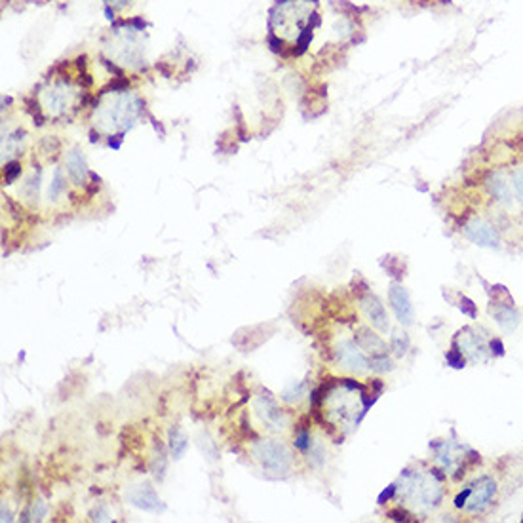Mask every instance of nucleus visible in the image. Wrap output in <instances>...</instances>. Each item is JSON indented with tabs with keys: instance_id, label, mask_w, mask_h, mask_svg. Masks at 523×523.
I'll return each mask as SVG.
<instances>
[{
	"instance_id": "4",
	"label": "nucleus",
	"mask_w": 523,
	"mask_h": 523,
	"mask_svg": "<svg viewBox=\"0 0 523 523\" xmlns=\"http://www.w3.org/2000/svg\"><path fill=\"white\" fill-rule=\"evenodd\" d=\"M335 358L342 370L362 375L370 370V360L365 358L364 348L360 347L358 342L350 341V339H341L335 345Z\"/></svg>"
},
{
	"instance_id": "13",
	"label": "nucleus",
	"mask_w": 523,
	"mask_h": 523,
	"mask_svg": "<svg viewBox=\"0 0 523 523\" xmlns=\"http://www.w3.org/2000/svg\"><path fill=\"white\" fill-rule=\"evenodd\" d=\"M73 91H68V88L65 86H56L54 90H50V93L46 96V108L50 111L51 114H59L63 111H67L73 103Z\"/></svg>"
},
{
	"instance_id": "8",
	"label": "nucleus",
	"mask_w": 523,
	"mask_h": 523,
	"mask_svg": "<svg viewBox=\"0 0 523 523\" xmlns=\"http://www.w3.org/2000/svg\"><path fill=\"white\" fill-rule=\"evenodd\" d=\"M360 307H362V313H364V316L367 318V322H370L377 331L387 333V331L390 330V320H388L387 308H385V305H382L375 295L365 293V295L360 299Z\"/></svg>"
},
{
	"instance_id": "15",
	"label": "nucleus",
	"mask_w": 523,
	"mask_h": 523,
	"mask_svg": "<svg viewBox=\"0 0 523 523\" xmlns=\"http://www.w3.org/2000/svg\"><path fill=\"white\" fill-rule=\"evenodd\" d=\"M188 447V440L187 436L183 434V430L179 427H173L170 432V450L173 459H181L185 455V451Z\"/></svg>"
},
{
	"instance_id": "16",
	"label": "nucleus",
	"mask_w": 523,
	"mask_h": 523,
	"mask_svg": "<svg viewBox=\"0 0 523 523\" xmlns=\"http://www.w3.org/2000/svg\"><path fill=\"white\" fill-rule=\"evenodd\" d=\"M65 188H67V177L63 176L61 168H57L54 171V177H51L50 188H48V200L50 202H57L63 196V193H65Z\"/></svg>"
},
{
	"instance_id": "10",
	"label": "nucleus",
	"mask_w": 523,
	"mask_h": 523,
	"mask_svg": "<svg viewBox=\"0 0 523 523\" xmlns=\"http://www.w3.org/2000/svg\"><path fill=\"white\" fill-rule=\"evenodd\" d=\"M491 314H493V318L497 320V324L501 325L504 331H508V333H512V331L518 327L519 316L518 313L514 310V307L510 303L495 299V301L491 303Z\"/></svg>"
},
{
	"instance_id": "23",
	"label": "nucleus",
	"mask_w": 523,
	"mask_h": 523,
	"mask_svg": "<svg viewBox=\"0 0 523 523\" xmlns=\"http://www.w3.org/2000/svg\"><path fill=\"white\" fill-rule=\"evenodd\" d=\"M103 2H105L108 10H120V8H126L133 0H103Z\"/></svg>"
},
{
	"instance_id": "14",
	"label": "nucleus",
	"mask_w": 523,
	"mask_h": 523,
	"mask_svg": "<svg viewBox=\"0 0 523 523\" xmlns=\"http://www.w3.org/2000/svg\"><path fill=\"white\" fill-rule=\"evenodd\" d=\"M356 341H358V345L364 348V350L371 352V356H373V354L387 352V345H385V341H382L377 333H373L370 327H360L358 335H356Z\"/></svg>"
},
{
	"instance_id": "3",
	"label": "nucleus",
	"mask_w": 523,
	"mask_h": 523,
	"mask_svg": "<svg viewBox=\"0 0 523 523\" xmlns=\"http://www.w3.org/2000/svg\"><path fill=\"white\" fill-rule=\"evenodd\" d=\"M253 457H255L263 470L274 476H284L293 467V455L291 451L280 442L263 440L253 445Z\"/></svg>"
},
{
	"instance_id": "12",
	"label": "nucleus",
	"mask_w": 523,
	"mask_h": 523,
	"mask_svg": "<svg viewBox=\"0 0 523 523\" xmlns=\"http://www.w3.org/2000/svg\"><path fill=\"white\" fill-rule=\"evenodd\" d=\"M65 166H67V176L68 179L73 181V185H76V187L86 185L88 168H86V160L80 151H71V153L67 154Z\"/></svg>"
},
{
	"instance_id": "18",
	"label": "nucleus",
	"mask_w": 523,
	"mask_h": 523,
	"mask_svg": "<svg viewBox=\"0 0 523 523\" xmlns=\"http://www.w3.org/2000/svg\"><path fill=\"white\" fill-rule=\"evenodd\" d=\"M510 181H512V188L516 198L522 202L523 205V164L516 166L512 171H510Z\"/></svg>"
},
{
	"instance_id": "1",
	"label": "nucleus",
	"mask_w": 523,
	"mask_h": 523,
	"mask_svg": "<svg viewBox=\"0 0 523 523\" xmlns=\"http://www.w3.org/2000/svg\"><path fill=\"white\" fill-rule=\"evenodd\" d=\"M404 495L405 499L419 507L421 510H434L442 504L444 499V482L436 470H427L425 474L407 472L404 474Z\"/></svg>"
},
{
	"instance_id": "22",
	"label": "nucleus",
	"mask_w": 523,
	"mask_h": 523,
	"mask_svg": "<svg viewBox=\"0 0 523 523\" xmlns=\"http://www.w3.org/2000/svg\"><path fill=\"white\" fill-rule=\"evenodd\" d=\"M295 445H297V447H299V450H301V451H307L308 447H310V434H308L307 430H303L301 434H297Z\"/></svg>"
},
{
	"instance_id": "5",
	"label": "nucleus",
	"mask_w": 523,
	"mask_h": 523,
	"mask_svg": "<svg viewBox=\"0 0 523 523\" xmlns=\"http://www.w3.org/2000/svg\"><path fill=\"white\" fill-rule=\"evenodd\" d=\"M485 188L491 194V198L495 200L497 204L512 205L516 202V194H514L512 181H510V173L501 168L489 171V176L485 177Z\"/></svg>"
},
{
	"instance_id": "9",
	"label": "nucleus",
	"mask_w": 523,
	"mask_h": 523,
	"mask_svg": "<svg viewBox=\"0 0 523 523\" xmlns=\"http://www.w3.org/2000/svg\"><path fill=\"white\" fill-rule=\"evenodd\" d=\"M255 411L257 415L261 417V421L267 425L268 428H273V430H282V428L288 427V415H285L284 411L280 410L276 402L267 396H261V398L255 400Z\"/></svg>"
},
{
	"instance_id": "20",
	"label": "nucleus",
	"mask_w": 523,
	"mask_h": 523,
	"mask_svg": "<svg viewBox=\"0 0 523 523\" xmlns=\"http://www.w3.org/2000/svg\"><path fill=\"white\" fill-rule=\"evenodd\" d=\"M303 396H305V387H303V385H297V388H295V385H293V387L288 388V390L284 392V398L288 400V402H291V404H293V402L297 404Z\"/></svg>"
},
{
	"instance_id": "11",
	"label": "nucleus",
	"mask_w": 523,
	"mask_h": 523,
	"mask_svg": "<svg viewBox=\"0 0 523 523\" xmlns=\"http://www.w3.org/2000/svg\"><path fill=\"white\" fill-rule=\"evenodd\" d=\"M130 501L131 504L143 508V510H148V512H154L158 510L160 507V499L158 495L154 493V489L148 484L137 485L130 491Z\"/></svg>"
},
{
	"instance_id": "21",
	"label": "nucleus",
	"mask_w": 523,
	"mask_h": 523,
	"mask_svg": "<svg viewBox=\"0 0 523 523\" xmlns=\"http://www.w3.org/2000/svg\"><path fill=\"white\" fill-rule=\"evenodd\" d=\"M19 173H21V164L19 162H10V164L4 166V181L11 183Z\"/></svg>"
},
{
	"instance_id": "17",
	"label": "nucleus",
	"mask_w": 523,
	"mask_h": 523,
	"mask_svg": "<svg viewBox=\"0 0 523 523\" xmlns=\"http://www.w3.org/2000/svg\"><path fill=\"white\" fill-rule=\"evenodd\" d=\"M39 188H40V171H33L31 176L23 183V196L31 202L39 198Z\"/></svg>"
},
{
	"instance_id": "6",
	"label": "nucleus",
	"mask_w": 523,
	"mask_h": 523,
	"mask_svg": "<svg viewBox=\"0 0 523 523\" xmlns=\"http://www.w3.org/2000/svg\"><path fill=\"white\" fill-rule=\"evenodd\" d=\"M464 234L470 242L482 248H499L501 244V236L491 223L485 219H472L464 225Z\"/></svg>"
},
{
	"instance_id": "19",
	"label": "nucleus",
	"mask_w": 523,
	"mask_h": 523,
	"mask_svg": "<svg viewBox=\"0 0 523 523\" xmlns=\"http://www.w3.org/2000/svg\"><path fill=\"white\" fill-rule=\"evenodd\" d=\"M410 348V339L405 333H394L392 339H390V350H392L396 356H404Z\"/></svg>"
},
{
	"instance_id": "2",
	"label": "nucleus",
	"mask_w": 523,
	"mask_h": 523,
	"mask_svg": "<svg viewBox=\"0 0 523 523\" xmlns=\"http://www.w3.org/2000/svg\"><path fill=\"white\" fill-rule=\"evenodd\" d=\"M497 499V482L493 476H482L474 484L462 489V493L455 499V507L467 514H484L487 512Z\"/></svg>"
},
{
	"instance_id": "7",
	"label": "nucleus",
	"mask_w": 523,
	"mask_h": 523,
	"mask_svg": "<svg viewBox=\"0 0 523 523\" xmlns=\"http://www.w3.org/2000/svg\"><path fill=\"white\" fill-rule=\"evenodd\" d=\"M388 301L396 318L402 325H411L415 318V308L411 305V297L402 284H392L388 290Z\"/></svg>"
}]
</instances>
